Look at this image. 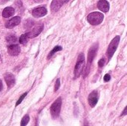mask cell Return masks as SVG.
Instances as JSON below:
<instances>
[{
	"label": "cell",
	"instance_id": "cell-1",
	"mask_svg": "<svg viewBox=\"0 0 127 126\" xmlns=\"http://www.w3.org/2000/svg\"><path fill=\"white\" fill-rule=\"evenodd\" d=\"M84 68H85V56L83 53H80L78 56L74 68V79L78 78L81 75Z\"/></svg>",
	"mask_w": 127,
	"mask_h": 126
},
{
	"label": "cell",
	"instance_id": "cell-2",
	"mask_svg": "<svg viewBox=\"0 0 127 126\" xmlns=\"http://www.w3.org/2000/svg\"><path fill=\"white\" fill-rule=\"evenodd\" d=\"M104 19V16L103 13L100 12H92L89 14L87 16L88 22L92 25H100Z\"/></svg>",
	"mask_w": 127,
	"mask_h": 126
},
{
	"label": "cell",
	"instance_id": "cell-3",
	"mask_svg": "<svg viewBox=\"0 0 127 126\" xmlns=\"http://www.w3.org/2000/svg\"><path fill=\"white\" fill-rule=\"evenodd\" d=\"M119 42H120V36H115L111 41V42L108 47V50H107V56H108L109 60L111 59V58L113 56L114 53H115V51L118 48V46L119 45Z\"/></svg>",
	"mask_w": 127,
	"mask_h": 126
},
{
	"label": "cell",
	"instance_id": "cell-4",
	"mask_svg": "<svg viewBox=\"0 0 127 126\" xmlns=\"http://www.w3.org/2000/svg\"><path fill=\"white\" fill-rule=\"evenodd\" d=\"M61 105H62V99L60 97L57 99L51 105L50 111H51V114L54 119H57L59 117L61 110Z\"/></svg>",
	"mask_w": 127,
	"mask_h": 126
},
{
	"label": "cell",
	"instance_id": "cell-5",
	"mask_svg": "<svg viewBox=\"0 0 127 126\" xmlns=\"http://www.w3.org/2000/svg\"><path fill=\"white\" fill-rule=\"evenodd\" d=\"M98 50V43H95L94 44L89 50V53H88V57H87V61H88V65H90L92 62L94 61L97 53Z\"/></svg>",
	"mask_w": 127,
	"mask_h": 126
},
{
	"label": "cell",
	"instance_id": "cell-6",
	"mask_svg": "<svg viewBox=\"0 0 127 126\" xmlns=\"http://www.w3.org/2000/svg\"><path fill=\"white\" fill-rule=\"evenodd\" d=\"M98 98H99V92L97 90L93 91L88 97V101H89V104L90 105V106L92 108H94L97 102H98Z\"/></svg>",
	"mask_w": 127,
	"mask_h": 126
},
{
	"label": "cell",
	"instance_id": "cell-7",
	"mask_svg": "<svg viewBox=\"0 0 127 126\" xmlns=\"http://www.w3.org/2000/svg\"><path fill=\"white\" fill-rule=\"evenodd\" d=\"M43 28H44V25L42 23H39V24H37L36 25H35V27L32 29V30L28 33L30 39H32V38H34V37H36L37 36H39L41 33V32L42 31Z\"/></svg>",
	"mask_w": 127,
	"mask_h": 126
},
{
	"label": "cell",
	"instance_id": "cell-8",
	"mask_svg": "<svg viewBox=\"0 0 127 126\" xmlns=\"http://www.w3.org/2000/svg\"><path fill=\"white\" fill-rule=\"evenodd\" d=\"M68 0H53L51 4V10L52 12H57L58 11L60 7L63 5V4H65V2H67Z\"/></svg>",
	"mask_w": 127,
	"mask_h": 126
},
{
	"label": "cell",
	"instance_id": "cell-9",
	"mask_svg": "<svg viewBox=\"0 0 127 126\" xmlns=\"http://www.w3.org/2000/svg\"><path fill=\"white\" fill-rule=\"evenodd\" d=\"M47 14V10L44 7H39L33 10L32 11V15L36 17V18H39L45 16Z\"/></svg>",
	"mask_w": 127,
	"mask_h": 126
},
{
	"label": "cell",
	"instance_id": "cell-10",
	"mask_svg": "<svg viewBox=\"0 0 127 126\" xmlns=\"http://www.w3.org/2000/svg\"><path fill=\"white\" fill-rule=\"evenodd\" d=\"M20 48L18 45H13L11 44L10 45L8 46L7 48V52L10 56H18L20 53Z\"/></svg>",
	"mask_w": 127,
	"mask_h": 126
},
{
	"label": "cell",
	"instance_id": "cell-11",
	"mask_svg": "<svg viewBox=\"0 0 127 126\" xmlns=\"http://www.w3.org/2000/svg\"><path fill=\"white\" fill-rule=\"evenodd\" d=\"M4 80L6 82V84L8 87V88H12L16 82L15 77L13 76V74H10V73H6L4 74Z\"/></svg>",
	"mask_w": 127,
	"mask_h": 126
},
{
	"label": "cell",
	"instance_id": "cell-12",
	"mask_svg": "<svg viewBox=\"0 0 127 126\" xmlns=\"http://www.w3.org/2000/svg\"><path fill=\"white\" fill-rule=\"evenodd\" d=\"M20 22H21L20 17H19V16H15V17L12 18L10 20H9V21H7V22H6L5 27H6L7 28H9V29L13 28V27L17 26V25L20 23Z\"/></svg>",
	"mask_w": 127,
	"mask_h": 126
},
{
	"label": "cell",
	"instance_id": "cell-13",
	"mask_svg": "<svg viewBox=\"0 0 127 126\" xmlns=\"http://www.w3.org/2000/svg\"><path fill=\"white\" fill-rule=\"evenodd\" d=\"M97 7L100 10L106 13L109 10V3L106 0H100L97 2Z\"/></svg>",
	"mask_w": 127,
	"mask_h": 126
},
{
	"label": "cell",
	"instance_id": "cell-14",
	"mask_svg": "<svg viewBox=\"0 0 127 126\" xmlns=\"http://www.w3.org/2000/svg\"><path fill=\"white\" fill-rule=\"evenodd\" d=\"M15 13V10L11 7H5L2 11V16L4 18H8L11 16H13Z\"/></svg>",
	"mask_w": 127,
	"mask_h": 126
},
{
	"label": "cell",
	"instance_id": "cell-15",
	"mask_svg": "<svg viewBox=\"0 0 127 126\" xmlns=\"http://www.w3.org/2000/svg\"><path fill=\"white\" fill-rule=\"evenodd\" d=\"M30 39L29 37V35H28V33H24L22 34L20 38H19V42L22 45H25L28 42V39Z\"/></svg>",
	"mask_w": 127,
	"mask_h": 126
},
{
	"label": "cell",
	"instance_id": "cell-16",
	"mask_svg": "<svg viewBox=\"0 0 127 126\" xmlns=\"http://www.w3.org/2000/svg\"><path fill=\"white\" fill-rule=\"evenodd\" d=\"M62 47H60V46H59V45H57V46H56V47H54V49H52L51 50V51L49 53V54H48V59H50L55 53H57V51H60V50H62Z\"/></svg>",
	"mask_w": 127,
	"mask_h": 126
},
{
	"label": "cell",
	"instance_id": "cell-17",
	"mask_svg": "<svg viewBox=\"0 0 127 126\" xmlns=\"http://www.w3.org/2000/svg\"><path fill=\"white\" fill-rule=\"evenodd\" d=\"M6 39H7V42L8 43H10V44L15 43L17 41V38L14 35H9V36H7V38H6Z\"/></svg>",
	"mask_w": 127,
	"mask_h": 126
},
{
	"label": "cell",
	"instance_id": "cell-18",
	"mask_svg": "<svg viewBox=\"0 0 127 126\" xmlns=\"http://www.w3.org/2000/svg\"><path fill=\"white\" fill-rule=\"evenodd\" d=\"M29 120H30V117H29V115H25V116L22 118V121H21V126H26V125L28 123Z\"/></svg>",
	"mask_w": 127,
	"mask_h": 126
},
{
	"label": "cell",
	"instance_id": "cell-19",
	"mask_svg": "<svg viewBox=\"0 0 127 126\" xmlns=\"http://www.w3.org/2000/svg\"><path fill=\"white\" fill-rule=\"evenodd\" d=\"M27 94H28V93L26 92V93H25V94H24L23 95H22V96L20 97V98H19V99L18 100V101H17V102H16V106L19 105V104H20V103H21V102H22V100H23L25 99V97L27 96Z\"/></svg>",
	"mask_w": 127,
	"mask_h": 126
},
{
	"label": "cell",
	"instance_id": "cell-20",
	"mask_svg": "<svg viewBox=\"0 0 127 126\" xmlns=\"http://www.w3.org/2000/svg\"><path fill=\"white\" fill-rule=\"evenodd\" d=\"M60 87V79H57V81H56V83H55V86H54V91H58Z\"/></svg>",
	"mask_w": 127,
	"mask_h": 126
},
{
	"label": "cell",
	"instance_id": "cell-21",
	"mask_svg": "<svg viewBox=\"0 0 127 126\" xmlns=\"http://www.w3.org/2000/svg\"><path fill=\"white\" fill-rule=\"evenodd\" d=\"M104 64H105V59H104V58L100 59L99 60V62H98V66H99L100 68H101V67H103V66L104 65Z\"/></svg>",
	"mask_w": 127,
	"mask_h": 126
},
{
	"label": "cell",
	"instance_id": "cell-22",
	"mask_svg": "<svg viewBox=\"0 0 127 126\" xmlns=\"http://www.w3.org/2000/svg\"><path fill=\"white\" fill-rule=\"evenodd\" d=\"M103 79H104V81H105L106 82H107L110 81V79H111V76H110L109 74H106V75L104 76Z\"/></svg>",
	"mask_w": 127,
	"mask_h": 126
},
{
	"label": "cell",
	"instance_id": "cell-23",
	"mask_svg": "<svg viewBox=\"0 0 127 126\" xmlns=\"http://www.w3.org/2000/svg\"><path fill=\"white\" fill-rule=\"evenodd\" d=\"M125 115H127V106H126V107H125V108L124 109L123 113L121 114V117H124V116H125Z\"/></svg>",
	"mask_w": 127,
	"mask_h": 126
},
{
	"label": "cell",
	"instance_id": "cell-24",
	"mask_svg": "<svg viewBox=\"0 0 127 126\" xmlns=\"http://www.w3.org/2000/svg\"><path fill=\"white\" fill-rule=\"evenodd\" d=\"M1 89H2V82H1V81L0 80V91H1Z\"/></svg>",
	"mask_w": 127,
	"mask_h": 126
}]
</instances>
